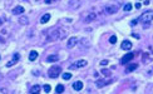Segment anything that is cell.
I'll list each match as a JSON object with an SVG mask.
<instances>
[{
    "instance_id": "obj_1",
    "label": "cell",
    "mask_w": 153,
    "mask_h": 94,
    "mask_svg": "<svg viewBox=\"0 0 153 94\" xmlns=\"http://www.w3.org/2000/svg\"><path fill=\"white\" fill-rule=\"evenodd\" d=\"M122 3H123V0H114V2H112V3L107 4V5L104 6V13H106L107 15H110V14L117 13V12H118V9L120 8Z\"/></svg>"
},
{
    "instance_id": "obj_2",
    "label": "cell",
    "mask_w": 153,
    "mask_h": 94,
    "mask_svg": "<svg viewBox=\"0 0 153 94\" xmlns=\"http://www.w3.org/2000/svg\"><path fill=\"white\" fill-rule=\"evenodd\" d=\"M65 32L60 28H55V29H50L49 34H48V39L49 42H54V40H59V39H63L65 36Z\"/></svg>"
},
{
    "instance_id": "obj_3",
    "label": "cell",
    "mask_w": 153,
    "mask_h": 94,
    "mask_svg": "<svg viewBox=\"0 0 153 94\" xmlns=\"http://www.w3.org/2000/svg\"><path fill=\"white\" fill-rule=\"evenodd\" d=\"M153 20V10H147L144 13L140 14V16L138 18V22L143 23V24H147V23H150Z\"/></svg>"
},
{
    "instance_id": "obj_4",
    "label": "cell",
    "mask_w": 153,
    "mask_h": 94,
    "mask_svg": "<svg viewBox=\"0 0 153 94\" xmlns=\"http://www.w3.org/2000/svg\"><path fill=\"white\" fill-rule=\"evenodd\" d=\"M60 73H62V68H60V66H56V65L49 68V70H48V75H49L50 78H53V79L58 78V76L60 75Z\"/></svg>"
},
{
    "instance_id": "obj_5",
    "label": "cell",
    "mask_w": 153,
    "mask_h": 94,
    "mask_svg": "<svg viewBox=\"0 0 153 94\" xmlns=\"http://www.w3.org/2000/svg\"><path fill=\"white\" fill-rule=\"evenodd\" d=\"M133 58H134V54H133V53H127V54L120 59V64H127V63H129Z\"/></svg>"
},
{
    "instance_id": "obj_6",
    "label": "cell",
    "mask_w": 153,
    "mask_h": 94,
    "mask_svg": "<svg viewBox=\"0 0 153 94\" xmlns=\"http://www.w3.org/2000/svg\"><path fill=\"white\" fill-rule=\"evenodd\" d=\"M68 5L72 9H78L82 5V2H80V0H69V4Z\"/></svg>"
},
{
    "instance_id": "obj_7",
    "label": "cell",
    "mask_w": 153,
    "mask_h": 94,
    "mask_svg": "<svg viewBox=\"0 0 153 94\" xmlns=\"http://www.w3.org/2000/svg\"><path fill=\"white\" fill-rule=\"evenodd\" d=\"M87 65V60L84 59H80L78 62H75L73 65H70V69H74V68H82V66H86Z\"/></svg>"
},
{
    "instance_id": "obj_8",
    "label": "cell",
    "mask_w": 153,
    "mask_h": 94,
    "mask_svg": "<svg viewBox=\"0 0 153 94\" xmlns=\"http://www.w3.org/2000/svg\"><path fill=\"white\" fill-rule=\"evenodd\" d=\"M76 43H78V39H76L75 36H72V38L66 42V48H68V49H72L73 46L76 45Z\"/></svg>"
},
{
    "instance_id": "obj_9",
    "label": "cell",
    "mask_w": 153,
    "mask_h": 94,
    "mask_svg": "<svg viewBox=\"0 0 153 94\" xmlns=\"http://www.w3.org/2000/svg\"><path fill=\"white\" fill-rule=\"evenodd\" d=\"M96 18H97V15L94 14V13H88L86 16H84V23H92L93 20H96Z\"/></svg>"
},
{
    "instance_id": "obj_10",
    "label": "cell",
    "mask_w": 153,
    "mask_h": 94,
    "mask_svg": "<svg viewBox=\"0 0 153 94\" xmlns=\"http://www.w3.org/2000/svg\"><path fill=\"white\" fill-rule=\"evenodd\" d=\"M19 58H20V55L15 53V54H14V56H13V59H12L10 62H8V63H6V66H8V68H10V66H13L14 64H16V63H18V60H19Z\"/></svg>"
},
{
    "instance_id": "obj_11",
    "label": "cell",
    "mask_w": 153,
    "mask_h": 94,
    "mask_svg": "<svg viewBox=\"0 0 153 94\" xmlns=\"http://www.w3.org/2000/svg\"><path fill=\"white\" fill-rule=\"evenodd\" d=\"M137 68H138V64H136V63H127L126 72L130 73V72H133V70H137Z\"/></svg>"
},
{
    "instance_id": "obj_12",
    "label": "cell",
    "mask_w": 153,
    "mask_h": 94,
    "mask_svg": "<svg viewBox=\"0 0 153 94\" xmlns=\"http://www.w3.org/2000/svg\"><path fill=\"white\" fill-rule=\"evenodd\" d=\"M120 48H122L123 50H130V48H132V43H130L129 40H124V42H122Z\"/></svg>"
},
{
    "instance_id": "obj_13",
    "label": "cell",
    "mask_w": 153,
    "mask_h": 94,
    "mask_svg": "<svg viewBox=\"0 0 153 94\" xmlns=\"http://www.w3.org/2000/svg\"><path fill=\"white\" fill-rule=\"evenodd\" d=\"M24 10H25V9H24L23 6L18 5V6H15V8L12 10V13H13L14 15H19V14H23V13H24Z\"/></svg>"
},
{
    "instance_id": "obj_14",
    "label": "cell",
    "mask_w": 153,
    "mask_h": 94,
    "mask_svg": "<svg viewBox=\"0 0 153 94\" xmlns=\"http://www.w3.org/2000/svg\"><path fill=\"white\" fill-rule=\"evenodd\" d=\"M112 80H104V79H102V80H97L96 82V85H97V88H103L104 85H107V84H109Z\"/></svg>"
},
{
    "instance_id": "obj_15",
    "label": "cell",
    "mask_w": 153,
    "mask_h": 94,
    "mask_svg": "<svg viewBox=\"0 0 153 94\" xmlns=\"http://www.w3.org/2000/svg\"><path fill=\"white\" fill-rule=\"evenodd\" d=\"M73 89H74V90H76V92H80V90L83 89V83H82L80 80L75 82V83L73 84Z\"/></svg>"
},
{
    "instance_id": "obj_16",
    "label": "cell",
    "mask_w": 153,
    "mask_h": 94,
    "mask_svg": "<svg viewBox=\"0 0 153 94\" xmlns=\"http://www.w3.org/2000/svg\"><path fill=\"white\" fill-rule=\"evenodd\" d=\"M38 55H39V54H38L35 50H32V52H30V54H29V60H30V62H34V60H36Z\"/></svg>"
},
{
    "instance_id": "obj_17",
    "label": "cell",
    "mask_w": 153,
    "mask_h": 94,
    "mask_svg": "<svg viewBox=\"0 0 153 94\" xmlns=\"http://www.w3.org/2000/svg\"><path fill=\"white\" fill-rule=\"evenodd\" d=\"M58 59H59L58 55H49V56H46L45 62H48V63H54V62H56Z\"/></svg>"
},
{
    "instance_id": "obj_18",
    "label": "cell",
    "mask_w": 153,
    "mask_h": 94,
    "mask_svg": "<svg viewBox=\"0 0 153 94\" xmlns=\"http://www.w3.org/2000/svg\"><path fill=\"white\" fill-rule=\"evenodd\" d=\"M50 20V14H44L43 16H42V19H40V23L42 24H45V23H48Z\"/></svg>"
},
{
    "instance_id": "obj_19",
    "label": "cell",
    "mask_w": 153,
    "mask_h": 94,
    "mask_svg": "<svg viewBox=\"0 0 153 94\" xmlns=\"http://www.w3.org/2000/svg\"><path fill=\"white\" fill-rule=\"evenodd\" d=\"M19 24H22V25H28V24H29L28 18H26V16H20V18H19Z\"/></svg>"
},
{
    "instance_id": "obj_20",
    "label": "cell",
    "mask_w": 153,
    "mask_h": 94,
    "mask_svg": "<svg viewBox=\"0 0 153 94\" xmlns=\"http://www.w3.org/2000/svg\"><path fill=\"white\" fill-rule=\"evenodd\" d=\"M39 92H40V86H39V85H34V86H32V89L29 90V93H32V94L39 93Z\"/></svg>"
},
{
    "instance_id": "obj_21",
    "label": "cell",
    "mask_w": 153,
    "mask_h": 94,
    "mask_svg": "<svg viewBox=\"0 0 153 94\" xmlns=\"http://www.w3.org/2000/svg\"><path fill=\"white\" fill-rule=\"evenodd\" d=\"M55 92H56V93H63V92H64V85H63V84H58L56 88H55Z\"/></svg>"
},
{
    "instance_id": "obj_22",
    "label": "cell",
    "mask_w": 153,
    "mask_h": 94,
    "mask_svg": "<svg viewBox=\"0 0 153 94\" xmlns=\"http://www.w3.org/2000/svg\"><path fill=\"white\" fill-rule=\"evenodd\" d=\"M123 9H124V12H130V10H132V4H130V3H127V4L123 6Z\"/></svg>"
},
{
    "instance_id": "obj_23",
    "label": "cell",
    "mask_w": 153,
    "mask_h": 94,
    "mask_svg": "<svg viewBox=\"0 0 153 94\" xmlns=\"http://www.w3.org/2000/svg\"><path fill=\"white\" fill-rule=\"evenodd\" d=\"M109 43H110V44H116V43H117V36H116V35H112V36L109 38Z\"/></svg>"
},
{
    "instance_id": "obj_24",
    "label": "cell",
    "mask_w": 153,
    "mask_h": 94,
    "mask_svg": "<svg viewBox=\"0 0 153 94\" xmlns=\"http://www.w3.org/2000/svg\"><path fill=\"white\" fill-rule=\"evenodd\" d=\"M62 76H63L64 80H66V79H70V78H72V74H70V73H64Z\"/></svg>"
},
{
    "instance_id": "obj_25",
    "label": "cell",
    "mask_w": 153,
    "mask_h": 94,
    "mask_svg": "<svg viewBox=\"0 0 153 94\" xmlns=\"http://www.w3.org/2000/svg\"><path fill=\"white\" fill-rule=\"evenodd\" d=\"M50 89H52V88H50V85H49V84H45V85H44V92H45V93H49V92H50Z\"/></svg>"
},
{
    "instance_id": "obj_26",
    "label": "cell",
    "mask_w": 153,
    "mask_h": 94,
    "mask_svg": "<svg viewBox=\"0 0 153 94\" xmlns=\"http://www.w3.org/2000/svg\"><path fill=\"white\" fill-rule=\"evenodd\" d=\"M149 60H150V58H149L147 54H143V62H144V63H147V62H149Z\"/></svg>"
},
{
    "instance_id": "obj_27",
    "label": "cell",
    "mask_w": 153,
    "mask_h": 94,
    "mask_svg": "<svg viewBox=\"0 0 153 94\" xmlns=\"http://www.w3.org/2000/svg\"><path fill=\"white\" fill-rule=\"evenodd\" d=\"M102 73H103L104 75H110V72H109L108 69H102Z\"/></svg>"
},
{
    "instance_id": "obj_28",
    "label": "cell",
    "mask_w": 153,
    "mask_h": 94,
    "mask_svg": "<svg viewBox=\"0 0 153 94\" xmlns=\"http://www.w3.org/2000/svg\"><path fill=\"white\" fill-rule=\"evenodd\" d=\"M134 6H136V9H139V8H140V3H136Z\"/></svg>"
},
{
    "instance_id": "obj_29",
    "label": "cell",
    "mask_w": 153,
    "mask_h": 94,
    "mask_svg": "<svg viewBox=\"0 0 153 94\" xmlns=\"http://www.w3.org/2000/svg\"><path fill=\"white\" fill-rule=\"evenodd\" d=\"M100 64H102V65H106V64H108V60H102Z\"/></svg>"
},
{
    "instance_id": "obj_30",
    "label": "cell",
    "mask_w": 153,
    "mask_h": 94,
    "mask_svg": "<svg viewBox=\"0 0 153 94\" xmlns=\"http://www.w3.org/2000/svg\"><path fill=\"white\" fill-rule=\"evenodd\" d=\"M132 36H133V38H137V39H139V35H138V34H134V33H133V34H132Z\"/></svg>"
},
{
    "instance_id": "obj_31",
    "label": "cell",
    "mask_w": 153,
    "mask_h": 94,
    "mask_svg": "<svg viewBox=\"0 0 153 94\" xmlns=\"http://www.w3.org/2000/svg\"><path fill=\"white\" fill-rule=\"evenodd\" d=\"M137 23H138V19H136V20H133V22H132L130 24H132V25H134V24H137Z\"/></svg>"
},
{
    "instance_id": "obj_32",
    "label": "cell",
    "mask_w": 153,
    "mask_h": 94,
    "mask_svg": "<svg viewBox=\"0 0 153 94\" xmlns=\"http://www.w3.org/2000/svg\"><path fill=\"white\" fill-rule=\"evenodd\" d=\"M143 4H144V5H148V4H149V0H144Z\"/></svg>"
},
{
    "instance_id": "obj_33",
    "label": "cell",
    "mask_w": 153,
    "mask_h": 94,
    "mask_svg": "<svg viewBox=\"0 0 153 94\" xmlns=\"http://www.w3.org/2000/svg\"><path fill=\"white\" fill-rule=\"evenodd\" d=\"M44 2H45L46 4H50V3H52V0H44Z\"/></svg>"
},
{
    "instance_id": "obj_34",
    "label": "cell",
    "mask_w": 153,
    "mask_h": 94,
    "mask_svg": "<svg viewBox=\"0 0 153 94\" xmlns=\"http://www.w3.org/2000/svg\"><path fill=\"white\" fill-rule=\"evenodd\" d=\"M3 78H4V76H3V74H0V80H2Z\"/></svg>"
},
{
    "instance_id": "obj_35",
    "label": "cell",
    "mask_w": 153,
    "mask_h": 94,
    "mask_svg": "<svg viewBox=\"0 0 153 94\" xmlns=\"http://www.w3.org/2000/svg\"><path fill=\"white\" fill-rule=\"evenodd\" d=\"M3 22H4V20H0V25H2V24H3Z\"/></svg>"
},
{
    "instance_id": "obj_36",
    "label": "cell",
    "mask_w": 153,
    "mask_h": 94,
    "mask_svg": "<svg viewBox=\"0 0 153 94\" xmlns=\"http://www.w3.org/2000/svg\"><path fill=\"white\" fill-rule=\"evenodd\" d=\"M25 2H26V0H25Z\"/></svg>"
}]
</instances>
